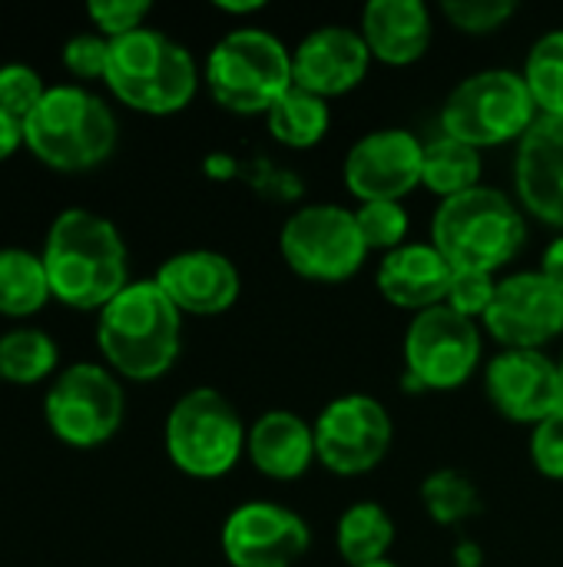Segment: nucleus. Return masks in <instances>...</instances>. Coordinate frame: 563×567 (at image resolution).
Listing matches in <instances>:
<instances>
[{
    "label": "nucleus",
    "instance_id": "nucleus-1",
    "mask_svg": "<svg viewBox=\"0 0 563 567\" xmlns=\"http://www.w3.org/2000/svg\"><path fill=\"white\" fill-rule=\"evenodd\" d=\"M126 243L119 229L90 209H63L43 249L53 299L70 309H106L126 286Z\"/></svg>",
    "mask_w": 563,
    "mask_h": 567
},
{
    "label": "nucleus",
    "instance_id": "nucleus-2",
    "mask_svg": "<svg viewBox=\"0 0 563 567\" xmlns=\"http://www.w3.org/2000/svg\"><path fill=\"white\" fill-rule=\"evenodd\" d=\"M183 312L169 302L156 279L129 282L106 309H100L96 342L113 372L133 382H153L179 359Z\"/></svg>",
    "mask_w": 563,
    "mask_h": 567
},
{
    "label": "nucleus",
    "instance_id": "nucleus-3",
    "mask_svg": "<svg viewBox=\"0 0 563 567\" xmlns=\"http://www.w3.org/2000/svg\"><path fill=\"white\" fill-rule=\"evenodd\" d=\"M106 86L136 113L169 116L189 106L199 86L192 53L159 30H133L110 40Z\"/></svg>",
    "mask_w": 563,
    "mask_h": 567
},
{
    "label": "nucleus",
    "instance_id": "nucleus-4",
    "mask_svg": "<svg viewBox=\"0 0 563 567\" xmlns=\"http://www.w3.org/2000/svg\"><path fill=\"white\" fill-rule=\"evenodd\" d=\"M431 239L451 269H478L494 276L524 249L528 223L501 189L475 186L461 196L441 199L431 223Z\"/></svg>",
    "mask_w": 563,
    "mask_h": 567
},
{
    "label": "nucleus",
    "instance_id": "nucleus-5",
    "mask_svg": "<svg viewBox=\"0 0 563 567\" xmlns=\"http://www.w3.org/2000/svg\"><path fill=\"white\" fill-rule=\"evenodd\" d=\"M23 143L50 169L83 173L106 163L116 150V116L83 86H50L23 120Z\"/></svg>",
    "mask_w": 563,
    "mask_h": 567
},
{
    "label": "nucleus",
    "instance_id": "nucleus-6",
    "mask_svg": "<svg viewBox=\"0 0 563 567\" xmlns=\"http://www.w3.org/2000/svg\"><path fill=\"white\" fill-rule=\"evenodd\" d=\"M206 86L229 113L269 116V110L295 86L292 53L269 30H232L206 56Z\"/></svg>",
    "mask_w": 563,
    "mask_h": 567
},
{
    "label": "nucleus",
    "instance_id": "nucleus-7",
    "mask_svg": "<svg viewBox=\"0 0 563 567\" xmlns=\"http://www.w3.org/2000/svg\"><path fill=\"white\" fill-rule=\"evenodd\" d=\"M538 116V103L521 73L481 70L461 80L445 100L441 133L475 150H484L501 146L508 140H521Z\"/></svg>",
    "mask_w": 563,
    "mask_h": 567
},
{
    "label": "nucleus",
    "instance_id": "nucleus-8",
    "mask_svg": "<svg viewBox=\"0 0 563 567\" xmlns=\"http://www.w3.org/2000/svg\"><path fill=\"white\" fill-rule=\"evenodd\" d=\"M242 419L216 389L186 392L166 419V452L189 478H222L246 449Z\"/></svg>",
    "mask_w": 563,
    "mask_h": 567
},
{
    "label": "nucleus",
    "instance_id": "nucleus-9",
    "mask_svg": "<svg viewBox=\"0 0 563 567\" xmlns=\"http://www.w3.org/2000/svg\"><path fill=\"white\" fill-rule=\"evenodd\" d=\"M279 249L285 266L312 282H345L368 256L355 213L335 203H315L292 213L282 226Z\"/></svg>",
    "mask_w": 563,
    "mask_h": 567
},
{
    "label": "nucleus",
    "instance_id": "nucleus-10",
    "mask_svg": "<svg viewBox=\"0 0 563 567\" xmlns=\"http://www.w3.org/2000/svg\"><path fill=\"white\" fill-rule=\"evenodd\" d=\"M481 362V332L475 319L448 306L418 312L405 332V385L418 392H448L465 385Z\"/></svg>",
    "mask_w": 563,
    "mask_h": 567
},
{
    "label": "nucleus",
    "instance_id": "nucleus-11",
    "mask_svg": "<svg viewBox=\"0 0 563 567\" xmlns=\"http://www.w3.org/2000/svg\"><path fill=\"white\" fill-rule=\"evenodd\" d=\"M46 425L73 449H93L110 442L123 425V389L116 375L93 362H76L56 375L43 402Z\"/></svg>",
    "mask_w": 563,
    "mask_h": 567
},
{
    "label": "nucleus",
    "instance_id": "nucleus-12",
    "mask_svg": "<svg viewBox=\"0 0 563 567\" xmlns=\"http://www.w3.org/2000/svg\"><path fill=\"white\" fill-rule=\"evenodd\" d=\"M315 458L335 475H365L392 449V415L372 395H342L315 419Z\"/></svg>",
    "mask_w": 563,
    "mask_h": 567
},
{
    "label": "nucleus",
    "instance_id": "nucleus-13",
    "mask_svg": "<svg viewBox=\"0 0 563 567\" xmlns=\"http://www.w3.org/2000/svg\"><path fill=\"white\" fill-rule=\"evenodd\" d=\"M309 548L305 518L275 502H246L222 525V555L232 567H295Z\"/></svg>",
    "mask_w": 563,
    "mask_h": 567
},
{
    "label": "nucleus",
    "instance_id": "nucleus-14",
    "mask_svg": "<svg viewBox=\"0 0 563 567\" xmlns=\"http://www.w3.org/2000/svg\"><path fill=\"white\" fill-rule=\"evenodd\" d=\"M425 143L408 130H375L345 156V186L358 203H402L421 186Z\"/></svg>",
    "mask_w": 563,
    "mask_h": 567
},
{
    "label": "nucleus",
    "instance_id": "nucleus-15",
    "mask_svg": "<svg viewBox=\"0 0 563 567\" xmlns=\"http://www.w3.org/2000/svg\"><path fill=\"white\" fill-rule=\"evenodd\" d=\"M484 326L504 349H541L563 332V289L541 272L498 279Z\"/></svg>",
    "mask_w": 563,
    "mask_h": 567
},
{
    "label": "nucleus",
    "instance_id": "nucleus-16",
    "mask_svg": "<svg viewBox=\"0 0 563 567\" xmlns=\"http://www.w3.org/2000/svg\"><path fill=\"white\" fill-rule=\"evenodd\" d=\"M494 409L524 425H538L563 409L561 365L541 349H504L484 372Z\"/></svg>",
    "mask_w": 563,
    "mask_h": 567
},
{
    "label": "nucleus",
    "instance_id": "nucleus-17",
    "mask_svg": "<svg viewBox=\"0 0 563 567\" xmlns=\"http://www.w3.org/2000/svg\"><path fill=\"white\" fill-rule=\"evenodd\" d=\"M514 186L534 219L563 229V116H538L518 140Z\"/></svg>",
    "mask_w": 563,
    "mask_h": 567
},
{
    "label": "nucleus",
    "instance_id": "nucleus-18",
    "mask_svg": "<svg viewBox=\"0 0 563 567\" xmlns=\"http://www.w3.org/2000/svg\"><path fill=\"white\" fill-rule=\"evenodd\" d=\"M372 53L358 30L348 27H319L292 53L295 86L332 100L355 90L368 73Z\"/></svg>",
    "mask_w": 563,
    "mask_h": 567
},
{
    "label": "nucleus",
    "instance_id": "nucleus-19",
    "mask_svg": "<svg viewBox=\"0 0 563 567\" xmlns=\"http://www.w3.org/2000/svg\"><path fill=\"white\" fill-rule=\"evenodd\" d=\"M156 282L169 296V302L189 316H219L232 309L242 292V279L232 259L212 249H189L169 256L159 266Z\"/></svg>",
    "mask_w": 563,
    "mask_h": 567
},
{
    "label": "nucleus",
    "instance_id": "nucleus-20",
    "mask_svg": "<svg viewBox=\"0 0 563 567\" xmlns=\"http://www.w3.org/2000/svg\"><path fill=\"white\" fill-rule=\"evenodd\" d=\"M451 262L428 243H405L402 249L388 252L378 266V292L398 306L411 309L415 316L445 306L451 289Z\"/></svg>",
    "mask_w": 563,
    "mask_h": 567
},
{
    "label": "nucleus",
    "instance_id": "nucleus-21",
    "mask_svg": "<svg viewBox=\"0 0 563 567\" xmlns=\"http://www.w3.org/2000/svg\"><path fill=\"white\" fill-rule=\"evenodd\" d=\"M362 40L388 66H408L428 53L431 13L421 0H372L362 10Z\"/></svg>",
    "mask_w": 563,
    "mask_h": 567
},
{
    "label": "nucleus",
    "instance_id": "nucleus-22",
    "mask_svg": "<svg viewBox=\"0 0 563 567\" xmlns=\"http://www.w3.org/2000/svg\"><path fill=\"white\" fill-rule=\"evenodd\" d=\"M246 452L265 478L295 482L315 462V429L295 412L275 409L252 422L246 435Z\"/></svg>",
    "mask_w": 563,
    "mask_h": 567
},
{
    "label": "nucleus",
    "instance_id": "nucleus-23",
    "mask_svg": "<svg viewBox=\"0 0 563 567\" xmlns=\"http://www.w3.org/2000/svg\"><path fill=\"white\" fill-rule=\"evenodd\" d=\"M395 545V522L375 502L352 505L335 528V548L348 567H365L385 561Z\"/></svg>",
    "mask_w": 563,
    "mask_h": 567
},
{
    "label": "nucleus",
    "instance_id": "nucleus-24",
    "mask_svg": "<svg viewBox=\"0 0 563 567\" xmlns=\"http://www.w3.org/2000/svg\"><path fill=\"white\" fill-rule=\"evenodd\" d=\"M421 186H428L441 199L481 186V150L445 133L428 140L421 153Z\"/></svg>",
    "mask_w": 563,
    "mask_h": 567
},
{
    "label": "nucleus",
    "instance_id": "nucleus-25",
    "mask_svg": "<svg viewBox=\"0 0 563 567\" xmlns=\"http://www.w3.org/2000/svg\"><path fill=\"white\" fill-rule=\"evenodd\" d=\"M332 113H329V100L292 86L272 110H269V133L289 146V150H309L315 143H322V136L329 133Z\"/></svg>",
    "mask_w": 563,
    "mask_h": 567
},
{
    "label": "nucleus",
    "instance_id": "nucleus-26",
    "mask_svg": "<svg viewBox=\"0 0 563 567\" xmlns=\"http://www.w3.org/2000/svg\"><path fill=\"white\" fill-rule=\"evenodd\" d=\"M53 299L43 256L27 249H0V316H33Z\"/></svg>",
    "mask_w": 563,
    "mask_h": 567
},
{
    "label": "nucleus",
    "instance_id": "nucleus-27",
    "mask_svg": "<svg viewBox=\"0 0 563 567\" xmlns=\"http://www.w3.org/2000/svg\"><path fill=\"white\" fill-rule=\"evenodd\" d=\"M56 369V346L40 329H13L0 336V379L13 385L43 382Z\"/></svg>",
    "mask_w": 563,
    "mask_h": 567
},
{
    "label": "nucleus",
    "instance_id": "nucleus-28",
    "mask_svg": "<svg viewBox=\"0 0 563 567\" xmlns=\"http://www.w3.org/2000/svg\"><path fill=\"white\" fill-rule=\"evenodd\" d=\"M521 76L541 116H563V30L544 33L528 50Z\"/></svg>",
    "mask_w": 563,
    "mask_h": 567
},
{
    "label": "nucleus",
    "instance_id": "nucleus-29",
    "mask_svg": "<svg viewBox=\"0 0 563 567\" xmlns=\"http://www.w3.org/2000/svg\"><path fill=\"white\" fill-rule=\"evenodd\" d=\"M421 502H425V512L438 525H461L481 512V495H478L475 482L455 468H441V472L428 475L421 482Z\"/></svg>",
    "mask_w": 563,
    "mask_h": 567
},
{
    "label": "nucleus",
    "instance_id": "nucleus-30",
    "mask_svg": "<svg viewBox=\"0 0 563 567\" xmlns=\"http://www.w3.org/2000/svg\"><path fill=\"white\" fill-rule=\"evenodd\" d=\"M355 219H358V233L372 249H402L405 246V236H408V213L402 203H362L355 209Z\"/></svg>",
    "mask_w": 563,
    "mask_h": 567
},
{
    "label": "nucleus",
    "instance_id": "nucleus-31",
    "mask_svg": "<svg viewBox=\"0 0 563 567\" xmlns=\"http://www.w3.org/2000/svg\"><path fill=\"white\" fill-rule=\"evenodd\" d=\"M445 17L461 30V33H494L501 30L514 13V0H445L441 3Z\"/></svg>",
    "mask_w": 563,
    "mask_h": 567
},
{
    "label": "nucleus",
    "instance_id": "nucleus-32",
    "mask_svg": "<svg viewBox=\"0 0 563 567\" xmlns=\"http://www.w3.org/2000/svg\"><path fill=\"white\" fill-rule=\"evenodd\" d=\"M43 96H46V86L33 66H27V63H3L0 66V106L10 116H17L23 123L40 106Z\"/></svg>",
    "mask_w": 563,
    "mask_h": 567
},
{
    "label": "nucleus",
    "instance_id": "nucleus-33",
    "mask_svg": "<svg viewBox=\"0 0 563 567\" xmlns=\"http://www.w3.org/2000/svg\"><path fill=\"white\" fill-rule=\"evenodd\" d=\"M494 292H498V279H494L491 272L455 269L445 306L455 309V312L465 316V319H478V316L484 319L488 309H491V302H494Z\"/></svg>",
    "mask_w": 563,
    "mask_h": 567
},
{
    "label": "nucleus",
    "instance_id": "nucleus-34",
    "mask_svg": "<svg viewBox=\"0 0 563 567\" xmlns=\"http://www.w3.org/2000/svg\"><path fill=\"white\" fill-rule=\"evenodd\" d=\"M149 0H93L86 3V17L100 27V37L116 40L133 30H143V20L149 17Z\"/></svg>",
    "mask_w": 563,
    "mask_h": 567
},
{
    "label": "nucleus",
    "instance_id": "nucleus-35",
    "mask_svg": "<svg viewBox=\"0 0 563 567\" xmlns=\"http://www.w3.org/2000/svg\"><path fill=\"white\" fill-rule=\"evenodd\" d=\"M531 462H534V468L544 478L563 482V409L534 425V435H531Z\"/></svg>",
    "mask_w": 563,
    "mask_h": 567
},
{
    "label": "nucleus",
    "instance_id": "nucleus-36",
    "mask_svg": "<svg viewBox=\"0 0 563 567\" xmlns=\"http://www.w3.org/2000/svg\"><path fill=\"white\" fill-rule=\"evenodd\" d=\"M110 63V40L96 33H76L63 47V66L80 80H103Z\"/></svg>",
    "mask_w": 563,
    "mask_h": 567
},
{
    "label": "nucleus",
    "instance_id": "nucleus-37",
    "mask_svg": "<svg viewBox=\"0 0 563 567\" xmlns=\"http://www.w3.org/2000/svg\"><path fill=\"white\" fill-rule=\"evenodd\" d=\"M236 176H246L249 186L256 193L269 196V199H295V196H302V179L299 176H292V173L272 166V163H262V159L259 163H239L236 159Z\"/></svg>",
    "mask_w": 563,
    "mask_h": 567
},
{
    "label": "nucleus",
    "instance_id": "nucleus-38",
    "mask_svg": "<svg viewBox=\"0 0 563 567\" xmlns=\"http://www.w3.org/2000/svg\"><path fill=\"white\" fill-rule=\"evenodd\" d=\"M23 143V123L0 106V163Z\"/></svg>",
    "mask_w": 563,
    "mask_h": 567
},
{
    "label": "nucleus",
    "instance_id": "nucleus-39",
    "mask_svg": "<svg viewBox=\"0 0 563 567\" xmlns=\"http://www.w3.org/2000/svg\"><path fill=\"white\" fill-rule=\"evenodd\" d=\"M541 276H548L557 289H563V236L554 239L541 256Z\"/></svg>",
    "mask_w": 563,
    "mask_h": 567
},
{
    "label": "nucleus",
    "instance_id": "nucleus-40",
    "mask_svg": "<svg viewBox=\"0 0 563 567\" xmlns=\"http://www.w3.org/2000/svg\"><path fill=\"white\" fill-rule=\"evenodd\" d=\"M216 10H222V13H259V10H265V3L262 0H246V3H216Z\"/></svg>",
    "mask_w": 563,
    "mask_h": 567
},
{
    "label": "nucleus",
    "instance_id": "nucleus-41",
    "mask_svg": "<svg viewBox=\"0 0 563 567\" xmlns=\"http://www.w3.org/2000/svg\"><path fill=\"white\" fill-rule=\"evenodd\" d=\"M458 565L461 567L481 565V548H478V545H471V542H465V545L458 548Z\"/></svg>",
    "mask_w": 563,
    "mask_h": 567
},
{
    "label": "nucleus",
    "instance_id": "nucleus-42",
    "mask_svg": "<svg viewBox=\"0 0 563 567\" xmlns=\"http://www.w3.org/2000/svg\"><path fill=\"white\" fill-rule=\"evenodd\" d=\"M365 567H398V565H395V561H388V558H385V561H375V565H365Z\"/></svg>",
    "mask_w": 563,
    "mask_h": 567
},
{
    "label": "nucleus",
    "instance_id": "nucleus-43",
    "mask_svg": "<svg viewBox=\"0 0 563 567\" xmlns=\"http://www.w3.org/2000/svg\"><path fill=\"white\" fill-rule=\"evenodd\" d=\"M561 379H563V359H561Z\"/></svg>",
    "mask_w": 563,
    "mask_h": 567
}]
</instances>
